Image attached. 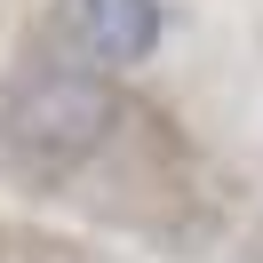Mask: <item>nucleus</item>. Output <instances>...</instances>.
<instances>
[{"label": "nucleus", "instance_id": "nucleus-1", "mask_svg": "<svg viewBox=\"0 0 263 263\" xmlns=\"http://www.w3.org/2000/svg\"><path fill=\"white\" fill-rule=\"evenodd\" d=\"M112 120H120L112 72L80 64V56L24 72V80L8 88V104H0V136H8V152H24L32 167H80L88 152L112 136Z\"/></svg>", "mask_w": 263, "mask_h": 263}, {"label": "nucleus", "instance_id": "nucleus-2", "mask_svg": "<svg viewBox=\"0 0 263 263\" xmlns=\"http://www.w3.org/2000/svg\"><path fill=\"white\" fill-rule=\"evenodd\" d=\"M56 40H64V56H80V64L120 80V72L160 56L167 0H56Z\"/></svg>", "mask_w": 263, "mask_h": 263}]
</instances>
